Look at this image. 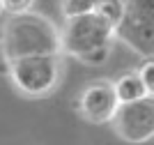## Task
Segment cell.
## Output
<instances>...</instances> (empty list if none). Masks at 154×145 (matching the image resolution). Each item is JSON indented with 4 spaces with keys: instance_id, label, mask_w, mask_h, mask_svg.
<instances>
[{
    "instance_id": "1",
    "label": "cell",
    "mask_w": 154,
    "mask_h": 145,
    "mask_svg": "<svg viewBox=\"0 0 154 145\" xmlns=\"http://www.w3.org/2000/svg\"><path fill=\"white\" fill-rule=\"evenodd\" d=\"M0 51L7 65L28 55H44V53L60 55L62 32L53 25V21L42 14H35L32 9L26 14H14L2 28Z\"/></svg>"
},
{
    "instance_id": "2",
    "label": "cell",
    "mask_w": 154,
    "mask_h": 145,
    "mask_svg": "<svg viewBox=\"0 0 154 145\" xmlns=\"http://www.w3.org/2000/svg\"><path fill=\"white\" fill-rule=\"evenodd\" d=\"M9 78L14 88L26 97H46L60 81V60L55 53L28 55L9 62Z\"/></svg>"
},
{
    "instance_id": "3",
    "label": "cell",
    "mask_w": 154,
    "mask_h": 145,
    "mask_svg": "<svg viewBox=\"0 0 154 145\" xmlns=\"http://www.w3.org/2000/svg\"><path fill=\"white\" fill-rule=\"evenodd\" d=\"M60 32H62V51L71 58H81L97 46L110 44V39L115 37V28L97 12L64 19Z\"/></svg>"
},
{
    "instance_id": "4",
    "label": "cell",
    "mask_w": 154,
    "mask_h": 145,
    "mask_svg": "<svg viewBox=\"0 0 154 145\" xmlns=\"http://www.w3.org/2000/svg\"><path fill=\"white\" fill-rule=\"evenodd\" d=\"M127 14L115 37L138 55H154V0H124Z\"/></svg>"
},
{
    "instance_id": "5",
    "label": "cell",
    "mask_w": 154,
    "mask_h": 145,
    "mask_svg": "<svg viewBox=\"0 0 154 145\" xmlns=\"http://www.w3.org/2000/svg\"><path fill=\"white\" fill-rule=\"evenodd\" d=\"M113 129L127 143H147L154 138V95L122 104L113 118Z\"/></svg>"
},
{
    "instance_id": "6",
    "label": "cell",
    "mask_w": 154,
    "mask_h": 145,
    "mask_svg": "<svg viewBox=\"0 0 154 145\" xmlns=\"http://www.w3.org/2000/svg\"><path fill=\"white\" fill-rule=\"evenodd\" d=\"M120 106L122 104L117 99L115 85L108 78H97V81L88 83L78 97V113L92 125L113 122Z\"/></svg>"
},
{
    "instance_id": "7",
    "label": "cell",
    "mask_w": 154,
    "mask_h": 145,
    "mask_svg": "<svg viewBox=\"0 0 154 145\" xmlns=\"http://www.w3.org/2000/svg\"><path fill=\"white\" fill-rule=\"evenodd\" d=\"M113 85H115L120 104H131V101H138L145 95H149L147 88H145V83H143V78H140V74H138V69L120 74L115 81H113Z\"/></svg>"
},
{
    "instance_id": "8",
    "label": "cell",
    "mask_w": 154,
    "mask_h": 145,
    "mask_svg": "<svg viewBox=\"0 0 154 145\" xmlns=\"http://www.w3.org/2000/svg\"><path fill=\"white\" fill-rule=\"evenodd\" d=\"M101 19H106L113 28L117 30V25L122 23L124 14H127V2L124 0H99V5L94 9Z\"/></svg>"
},
{
    "instance_id": "9",
    "label": "cell",
    "mask_w": 154,
    "mask_h": 145,
    "mask_svg": "<svg viewBox=\"0 0 154 145\" xmlns=\"http://www.w3.org/2000/svg\"><path fill=\"white\" fill-rule=\"evenodd\" d=\"M97 5H99V0H60V9H62L64 19L90 14V12L97 9Z\"/></svg>"
},
{
    "instance_id": "10",
    "label": "cell",
    "mask_w": 154,
    "mask_h": 145,
    "mask_svg": "<svg viewBox=\"0 0 154 145\" xmlns=\"http://www.w3.org/2000/svg\"><path fill=\"white\" fill-rule=\"evenodd\" d=\"M138 74H140L145 88H147L149 95H154V55H145L143 58L140 67H138Z\"/></svg>"
},
{
    "instance_id": "11",
    "label": "cell",
    "mask_w": 154,
    "mask_h": 145,
    "mask_svg": "<svg viewBox=\"0 0 154 145\" xmlns=\"http://www.w3.org/2000/svg\"><path fill=\"white\" fill-rule=\"evenodd\" d=\"M108 55H110V44H103V46H97V49L88 51L78 60L85 65H103V62H108Z\"/></svg>"
},
{
    "instance_id": "12",
    "label": "cell",
    "mask_w": 154,
    "mask_h": 145,
    "mask_svg": "<svg viewBox=\"0 0 154 145\" xmlns=\"http://www.w3.org/2000/svg\"><path fill=\"white\" fill-rule=\"evenodd\" d=\"M32 5H35V0H2V9H5L9 16L30 12Z\"/></svg>"
},
{
    "instance_id": "13",
    "label": "cell",
    "mask_w": 154,
    "mask_h": 145,
    "mask_svg": "<svg viewBox=\"0 0 154 145\" xmlns=\"http://www.w3.org/2000/svg\"><path fill=\"white\" fill-rule=\"evenodd\" d=\"M0 9H2V0H0Z\"/></svg>"
}]
</instances>
